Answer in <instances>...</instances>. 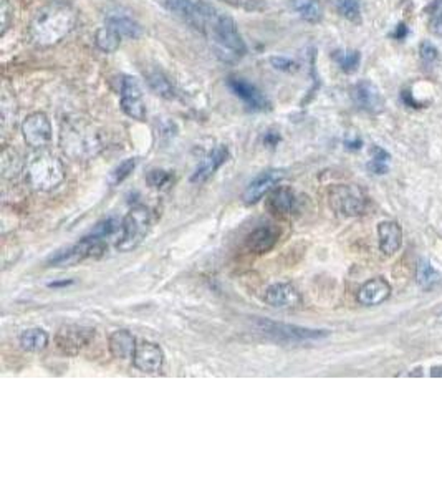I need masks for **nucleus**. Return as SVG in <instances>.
<instances>
[{
    "instance_id": "nucleus-1",
    "label": "nucleus",
    "mask_w": 442,
    "mask_h": 497,
    "mask_svg": "<svg viewBox=\"0 0 442 497\" xmlns=\"http://www.w3.org/2000/svg\"><path fill=\"white\" fill-rule=\"evenodd\" d=\"M75 25V12L63 4H52L40 8L32 22V37L40 45H52L62 40Z\"/></svg>"
},
{
    "instance_id": "nucleus-2",
    "label": "nucleus",
    "mask_w": 442,
    "mask_h": 497,
    "mask_svg": "<svg viewBox=\"0 0 442 497\" xmlns=\"http://www.w3.org/2000/svg\"><path fill=\"white\" fill-rule=\"evenodd\" d=\"M207 33L211 35L214 52L222 62L232 64L245 55V42L242 40L239 28L232 17L226 16V13H217Z\"/></svg>"
},
{
    "instance_id": "nucleus-3",
    "label": "nucleus",
    "mask_w": 442,
    "mask_h": 497,
    "mask_svg": "<svg viewBox=\"0 0 442 497\" xmlns=\"http://www.w3.org/2000/svg\"><path fill=\"white\" fill-rule=\"evenodd\" d=\"M65 180L60 159L47 151L33 154L27 164V182L37 191H52Z\"/></svg>"
},
{
    "instance_id": "nucleus-4",
    "label": "nucleus",
    "mask_w": 442,
    "mask_h": 497,
    "mask_svg": "<svg viewBox=\"0 0 442 497\" xmlns=\"http://www.w3.org/2000/svg\"><path fill=\"white\" fill-rule=\"evenodd\" d=\"M255 328L262 335L270 339L277 344H312V341H322L328 339V330H317V328H305L290 323H280L274 320L259 318L255 320Z\"/></svg>"
},
{
    "instance_id": "nucleus-5",
    "label": "nucleus",
    "mask_w": 442,
    "mask_h": 497,
    "mask_svg": "<svg viewBox=\"0 0 442 497\" xmlns=\"http://www.w3.org/2000/svg\"><path fill=\"white\" fill-rule=\"evenodd\" d=\"M153 212L144 206H136L124 216L121 223V234L118 239V247L121 252H128L138 247L146 239L153 228Z\"/></svg>"
},
{
    "instance_id": "nucleus-6",
    "label": "nucleus",
    "mask_w": 442,
    "mask_h": 497,
    "mask_svg": "<svg viewBox=\"0 0 442 497\" xmlns=\"http://www.w3.org/2000/svg\"><path fill=\"white\" fill-rule=\"evenodd\" d=\"M106 240L96 238V235L90 234L80 240V242L70 245V247L58 250L57 254H53L50 259L47 260V264L50 267H73V265L83 262L86 259H96L101 257L105 254Z\"/></svg>"
},
{
    "instance_id": "nucleus-7",
    "label": "nucleus",
    "mask_w": 442,
    "mask_h": 497,
    "mask_svg": "<svg viewBox=\"0 0 442 497\" xmlns=\"http://www.w3.org/2000/svg\"><path fill=\"white\" fill-rule=\"evenodd\" d=\"M168 11L182 17L189 25H192L202 33H207L214 18L217 17V11L212 4L206 0H163Z\"/></svg>"
},
{
    "instance_id": "nucleus-8",
    "label": "nucleus",
    "mask_w": 442,
    "mask_h": 497,
    "mask_svg": "<svg viewBox=\"0 0 442 497\" xmlns=\"http://www.w3.org/2000/svg\"><path fill=\"white\" fill-rule=\"evenodd\" d=\"M328 201L332 209L344 217L361 216L368 206L364 192L354 185H338L332 187Z\"/></svg>"
},
{
    "instance_id": "nucleus-9",
    "label": "nucleus",
    "mask_w": 442,
    "mask_h": 497,
    "mask_svg": "<svg viewBox=\"0 0 442 497\" xmlns=\"http://www.w3.org/2000/svg\"><path fill=\"white\" fill-rule=\"evenodd\" d=\"M96 330L85 325H63L55 335V346L62 355L76 356L95 340Z\"/></svg>"
},
{
    "instance_id": "nucleus-10",
    "label": "nucleus",
    "mask_w": 442,
    "mask_h": 497,
    "mask_svg": "<svg viewBox=\"0 0 442 497\" xmlns=\"http://www.w3.org/2000/svg\"><path fill=\"white\" fill-rule=\"evenodd\" d=\"M121 110L128 115L129 118L144 122L146 118V105L143 101V93H141V86L138 80L133 76H123L121 80Z\"/></svg>"
},
{
    "instance_id": "nucleus-11",
    "label": "nucleus",
    "mask_w": 442,
    "mask_h": 497,
    "mask_svg": "<svg viewBox=\"0 0 442 497\" xmlns=\"http://www.w3.org/2000/svg\"><path fill=\"white\" fill-rule=\"evenodd\" d=\"M22 133L25 141L32 148L42 149L50 144L52 141V123L45 113H32L30 117L25 118L22 124Z\"/></svg>"
},
{
    "instance_id": "nucleus-12",
    "label": "nucleus",
    "mask_w": 442,
    "mask_h": 497,
    "mask_svg": "<svg viewBox=\"0 0 442 497\" xmlns=\"http://www.w3.org/2000/svg\"><path fill=\"white\" fill-rule=\"evenodd\" d=\"M164 351L153 341H139L133 353V366L141 373L156 375L163 370Z\"/></svg>"
},
{
    "instance_id": "nucleus-13",
    "label": "nucleus",
    "mask_w": 442,
    "mask_h": 497,
    "mask_svg": "<svg viewBox=\"0 0 442 497\" xmlns=\"http://www.w3.org/2000/svg\"><path fill=\"white\" fill-rule=\"evenodd\" d=\"M351 98L353 103L366 113L376 115L385 110V98H383L380 88L370 80L358 81L351 90Z\"/></svg>"
},
{
    "instance_id": "nucleus-14",
    "label": "nucleus",
    "mask_w": 442,
    "mask_h": 497,
    "mask_svg": "<svg viewBox=\"0 0 442 497\" xmlns=\"http://www.w3.org/2000/svg\"><path fill=\"white\" fill-rule=\"evenodd\" d=\"M98 141L90 131L70 128L63 133V149L75 158H88L96 153Z\"/></svg>"
},
{
    "instance_id": "nucleus-15",
    "label": "nucleus",
    "mask_w": 442,
    "mask_h": 497,
    "mask_svg": "<svg viewBox=\"0 0 442 497\" xmlns=\"http://www.w3.org/2000/svg\"><path fill=\"white\" fill-rule=\"evenodd\" d=\"M264 300L267 305L272 308H279V310H291V308H298L302 305V296L291 283H272L265 291Z\"/></svg>"
},
{
    "instance_id": "nucleus-16",
    "label": "nucleus",
    "mask_w": 442,
    "mask_h": 497,
    "mask_svg": "<svg viewBox=\"0 0 442 497\" xmlns=\"http://www.w3.org/2000/svg\"><path fill=\"white\" fill-rule=\"evenodd\" d=\"M280 230L274 224H262L245 238V249L252 254L270 252L279 242Z\"/></svg>"
},
{
    "instance_id": "nucleus-17",
    "label": "nucleus",
    "mask_w": 442,
    "mask_h": 497,
    "mask_svg": "<svg viewBox=\"0 0 442 497\" xmlns=\"http://www.w3.org/2000/svg\"><path fill=\"white\" fill-rule=\"evenodd\" d=\"M229 86L239 98L244 100V103L249 106L250 110H254V112H265V110L270 108L267 96L262 93L255 85L249 83V81H245L244 78H234V76H232V78H229Z\"/></svg>"
},
{
    "instance_id": "nucleus-18",
    "label": "nucleus",
    "mask_w": 442,
    "mask_h": 497,
    "mask_svg": "<svg viewBox=\"0 0 442 497\" xmlns=\"http://www.w3.org/2000/svg\"><path fill=\"white\" fill-rule=\"evenodd\" d=\"M227 159H229V148H227L226 144H217L196 168V171H194V175L191 176V182H194V185L206 182L212 175H216V171Z\"/></svg>"
},
{
    "instance_id": "nucleus-19",
    "label": "nucleus",
    "mask_w": 442,
    "mask_h": 497,
    "mask_svg": "<svg viewBox=\"0 0 442 497\" xmlns=\"http://www.w3.org/2000/svg\"><path fill=\"white\" fill-rule=\"evenodd\" d=\"M281 180H284V173L281 171L270 170V171L262 173V175L257 176L255 180L247 186V189L244 192V202L245 204H255V202H259L262 197L269 194V192L274 189Z\"/></svg>"
},
{
    "instance_id": "nucleus-20",
    "label": "nucleus",
    "mask_w": 442,
    "mask_h": 497,
    "mask_svg": "<svg viewBox=\"0 0 442 497\" xmlns=\"http://www.w3.org/2000/svg\"><path fill=\"white\" fill-rule=\"evenodd\" d=\"M267 207L277 216L289 217L300 211V199L289 187H277L270 192L269 199H267Z\"/></svg>"
},
{
    "instance_id": "nucleus-21",
    "label": "nucleus",
    "mask_w": 442,
    "mask_h": 497,
    "mask_svg": "<svg viewBox=\"0 0 442 497\" xmlns=\"http://www.w3.org/2000/svg\"><path fill=\"white\" fill-rule=\"evenodd\" d=\"M390 296H391L390 283H388L383 277H376L363 283L361 288L358 291L356 300L364 307H375L388 300V297Z\"/></svg>"
},
{
    "instance_id": "nucleus-22",
    "label": "nucleus",
    "mask_w": 442,
    "mask_h": 497,
    "mask_svg": "<svg viewBox=\"0 0 442 497\" xmlns=\"http://www.w3.org/2000/svg\"><path fill=\"white\" fill-rule=\"evenodd\" d=\"M378 238H380V249L383 254L392 255L397 252L402 242L401 226L396 221H383L378 226Z\"/></svg>"
},
{
    "instance_id": "nucleus-23",
    "label": "nucleus",
    "mask_w": 442,
    "mask_h": 497,
    "mask_svg": "<svg viewBox=\"0 0 442 497\" xmlns=\"http://www.w3.org/2000/svg\"><path fill=\"white\" fill-rule=\"evenodd\" d=\"M136 345V339L128 330H116L108 339L110 355L116 360H128L133 356Z\"/></svg>"
},
{
    "instance_id": "nucleus-24",
    "label": "nucleus",
    "mask_w": 442,
    "mask_h": 497,
    "mask_svg": "<svg viewBox=\"0 0 442 497\" xmlns=\"http://www.w3.org/2000/svg\"><path fill=\"white\" fill-rule=\"evenodd\" d=\"M106 25L113 28L121 38H139L141 33H143L139 23L131 16H126V13H110L106 17Z\"/></svg>"
},
{
    "instance_id": "nucleus-25",
    "label": "nucleus",
    "mask_w": 442,
    "mask_h": 497,
    "mask_svg": "<svg viewBox=\"0 0 442 497\" xmlns=\"http://www.w3.org/2000/svg\"><path fill=\"white\" fill-rule=\"evenodd\" d=\"M290 6L310 23H318L323 18V6L320 0H290Z\"/></svg>"
},
{
    "instance_id": "nucleus-26",
    "label": "nucleus",
    "mask_w": 442,
    "mask_h": 497,
    "mask_svg": "<svg viewBox=\"0 0 442 497\" xmlns=\"http://www.w3.org/2000/svg\"><path fill=\"white\" fill-rule=\"evenodd\" d=\"M48 345V334L43 328H28V330L22 332L21 335V346L25 351H37L45 350Z\"/></svg>"
},
{
    "instance_id": "nucleus-27",
    "label": "nucleus",
    "mask_w": 442,
    "mask_h": 497,
    "mask_svg": "<svg viewBox=\"0 0 442 497\" xmlns=\"http://www.w3.org/2000/svg\"><path fill=\"white\" fill-rule=\"evenodd\" d=\"M146 78H148L149 86H151V90L156 95L163 96V98H166V100L176 98V88H174L171 80H169L168 76L163 74V71H159V70L149 71V74L146 75Z\"/></svg>"
},
{
    "instance_id": "nucleus-28",
    "label": "nucleus",
    "mask_w": 442,
    "mask_h": 497,
    "mask_svg": "<svg viewBox=\"0 0 442 497\" xmlns=\"http://www.w3.org/2000/svg\"><path fill=\"white\" fill-rule=\"evenodd\" d=\"M95 43H96V47H98L101 52L113 53V52H116L120 48L121 37L113 30V28H110L108 25H106V27H101L100 30L96 32Z\"/></svg>"
},
{
    "instance_id": "nucleus-29",
    "label": "nucleus",
    "mask_w": 442,
    "mask_h": 497,
    "mask_svg": "<svg viewBox=\"0 0 442 497\" xmlns=\"http://www.w3.org/2000/svg\"><path fill=\"white\" fill-rule=\"evenodd\" d=\"M333 60L344 74H353L358 70L359 62H361V53L358 50H337L333 52Z\"/></svg>"
},
{
    "instance_id": "nucleus-30",
    "label": "nucleus",
    "mask_w": 442,
    "mask_h": 497,
    "mask_svg": "<svg viewBox=\"0 0 442 497\" xmlns=\"http://www.w3.org/2000/svg\"><path fill=\"white\" fill-rule=\"evenodd\" d=\"M416 277H417V283H419L422 288H431L434 283L439 282L441 279L439 274L436 272L429 260L426 259H421L419 264H417Z\"/></svg>"
},
{
    "instance_id": "nucleus-31",
    "label": "nucleus",
    "mask_w": 442,
    "mask_h": 497,
    "mask_svg": "<svg viewBox=\"0 0 442 497\" xmlns=\"http://www.w3.org/2000/svg\"><path fill=\"white\" fill-rule=\"evenodd\" d=\"M22 171V159L17 151L6 149L2 154V173L6 177H16Z\"/></svg>"
},
{
    "instance_id": "nucleus-32",
    "label": "nucleus",
    "mask_w": 442,
    "mask_h": 497,
    "mask_svg": "<svg viewBox=\"0 0 442 497\" xmlns=\"http://www.w3.org/2000/svg\"><path fill=\"white\" fill-rule=\"evenodd\" d=\"M337 11L339 12V16L348 18L349 22H359V18H361L359 0H337Z\"/></svg>"
},
{
    "instance_id": "nucleus-33",
    "label": "nucleus",
    "mask_w": 442,
    "mask_h": 497,
    "mask_svg": "<svg viewBox=\"0 0 442 497\" xmlns=\"http://www.w3.org/2000/svg\"><path fill=\"white\" fill-rule=\"evenodd\" d=\"M388 163H390V154L380 146L373 148V159L368 164V170L375 175H386L388 173Z\"/></svg>"
},
{
    "instance_id": "nucleus-34",
    "label": "nucleus",
    "mask_w": 442,
    "mask_h": 497,
    "mask_svg": "<svg viewBox=\"0 0 442 497\" xmlns=\"http://www.w3.org/2000/svg\"><path fill=\"white\" fill-rule=\"evenodd\" d=\"M427 17H429L431 32L442 37V0H432L427 7Z\"/></svg>"
},
{
    "instance_id": "nucleus-35",
    "label": "nucleus",
    "mask_w": 442,
    "mask_h": 497,
    "mask_svg": "<svg viewBox=\"0 0 442 497\" xmlns=\"http://www.w3.org/2000/svg\"><path fill=\"white\" fill-rule=\"evenodd\" d=\"M146 181L153 189H166L173 182V175L166 170H151L146 175Z\"/></svg>"
},
{
    "instance_id": "nucleus-36",
    "label": "nucleus",
    "mask_w": 442,
    "mask_h": 497,
    "mask_svg": "<svg viewBox=\"0 0 442 497\" xmlns=\"http://www.w3.org/2000/svg\"><path fill=\"white\" fill-rule=\"evenodd\" d=\"M136 158H128V159H124L123 163H120L118 166L115 168V171L111 173V182L113 185H120V182H123L126 177H128L131 173H133V170L136 168Z\"/></svg>"
},
{
    "instance_id": "nucleus-37",
    "label": "nucleus",
    "mask_w": 442,
    "mask_h": 497,
    "mask_svg": "<svg viewBox=\"0 0 442 497\" xmlns=\"http://www.w3.org/2000/svg\"><path fill=\"white\" fill-rule=\"evenodd\" d=\"M222 2L231 4L237 8H242V11L247 12H264L267 7L265 0H222Z\"/></svg>"
},
{
    "instance_id": "nucleus-38",
    "label": "nucleus",
    "mask_w": 442,
    "mask_h": 497,
    "mask_svg": "<svg viewBox=\"0 0 442 497\" xmlns=\"http://www.w3.org/2000/svg\"><path fill=\"white\" fill-rule=\"evenodd\" d=\"M421 60L424 62V65H434L439 60V50L432 45L431 42H422L419 47Z\"/></svg>"
},
{
    "instance_id": "nucleus-39",
    "label": "nucleus",
    "mask_w": 442,
    "mask_h": 497,
    "mask_svg": "<svg viewBox=\"0 0 442 497\" xmlns=\"http://www.w3.org/2000/svg\"><path fill=\"white\" fill-rule=\"evenodd\" d=\"M270 64L275 66L277 70L286 71V74H295L298 70V64L291 59H286V57H272Z\"/></svg>"
},
{
    "instance_id": "nucleus-40",
    "label": "nucleus",
    "mask_w": 442,
    "mask_h": 497,
    "mask_svg": "<svg viewBox=\"0 0 442 497\" xmlns=\"http://www.w3.org/2000/svg\"><path fill=\"white\" fill-rule=\"evenodd\" d=\"M8 4L7 0H2V33H6V30L8 28Z\"/></svg>"
},
{
    "instance_id": "nucleus-41",
    "label": "nucleus",
    "mask_w": 442,
    "mask_h": 497,
    "mask_svg": "<svg viewBox=\"0 0 442 497\" xmlns=\"http://www.w3.org/2000/svg\"><path fill=\"white\" fill-rule=\"evenodd\" d=\"M401 98H402V101H405V103H406L407 106H411V108H421L419 103H416V101L412 100V96H411V93H409V91H407V90L402 91Z\"/></svg>"
},
{
    "instance_id": "nucleus-42",
    "label": "nucleus",
    "mask_w": 442,
    "mask_h": 497,
    "mask_svg": "<svg viewBox=\"0 0 442 497\" xmlns=\"http://www.w3.org/2000/svg\"><path fill=\"white\" fill-rule=\"evenodd\" d=\"M406 37H407V27L405 25V23H400V25L396 27L395 38H397V40H405Z\"/></svg>"
},
{
    "instance_id": "nucleus-43",
    "label": "nucleus",
    "mask_w": 442,
    "mask_h": 497,
    "mask_svg": "<svg viewBox=\"0 0 442 497\" xmlns=\"http://www.w3.org/2000/svg\"><path fill=\"white\" fill-rule=\"evenodd\" d=\"M265 141L269 144H277V141H280V136L277 133H270V134H267Z\"/></svg>"
},
{
    "instance_id": "nucleus-44",
    "label": "nucleus",
    "mask_w": 442,
    "mask_h": 497,
    "mask_svg": "<svg viewBox=\"0 0 442 497\" xmlns=\"http://www.w3.org/2000/svg\"><path fill=\"white\" fill-rule=\"evenodd\" d=\"M437 320H439L442 323V313H439V317H437Z\"/></svg>"
}]
</instances>
